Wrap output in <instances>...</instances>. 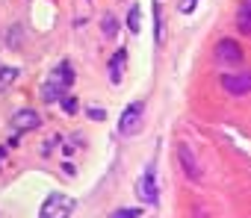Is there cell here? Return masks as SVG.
Segmentation results:
<instances>
[{"mask_svg": "<svg viewBox=\"0 0 251 218\" xmlns=\"http://www.w3.org/2000/svg\"><path fill=\"white\" fill-rule=\"evenodd\" d=\"M62 109H65L68 115H74V112H77V100H74V97H65V100H62Z\"/></svg>", "mask_w": 251, "mask_h": 218, "instance_id": "16", "label": "cell"}, {"mask_svg": "<svg viewBox=\"0 0 251 218\" xmlns=\"http://www.w3.org/2000/svg\"><path fill=\"white\" fill-rule=\"evenodd\" d=\"M236 27H239V33H251V0H242L239 15H236Z\"/></svg>", "mask_w": 251, "mask_h": 218, "instance_id": "10", "label": "cell"}, {"mask_svg": "<svg viewBox=\"0 0 251 218\" xmlns=\"http://www.w3.org/2000/svg\"><path fill=\"white\" fill-rule=\"evenodd\" d=\"M18 80V68H0V91H6Z\"/></svg>", "mask_w": 251, "mask_h": 218, "instance_id": "12", "label": "cell"}, {"mask_svg": "<svg viewBox=\"0 0 251 218\" xmlns=\"http://www.w3.org/2000/svg\"><path fill=\"white\" fill-rule=\"evenodd\" d=\"M127 30H130V33H139V30H142V9H139L136 3H133L130 12H127Z\"/></svg>", "mask_w": 251, "mask_h": 218, "instance_id": "11", "label": "cell"}, {"mask_svg": "<svg viewBox=\"0 0 251 218\" xmlns=\"http://www.w3.org/2000/svg\"><path fill=\"white\" fill-rule=\"evenodd\" d=\"M195 6H198V0H177V9H180L183 15H189Z\"/></svg>", "mask_w": 251, "mask_h": 218, "instance_id": "15", "label": "cell"}, {"mask_svg": "<svg viewBox=\"0 0 251 218\" xmlns=\"http://www.w3.org/2000/svg\"><path fill=\"white\" fill-rule=\"evenodd\" d=\"M177 159H180V168H183V174H186L189 180H198V177H201V168H198V162H195L189 145H180V148H177Z\"/></svg>", "mask_w": 251, "mask_h": 218, "instance_id": "8", "label": "cell"}, {"mask_svg": "<svg viewBox=\"0 0 251 218\" xmlns=\"http://www.w3.org/2000/svg\"><path fill=\"white\" fill-rule=\"evenodd\" d=\"M74 83V74H71V65L68 62H59L53 71H50V77H48V83H45V88H42V94H45V100H59L62 94H65V88Z\"/></svg>", "mask_w": 251, "mask_h": 218, "instance_id": "1", "label": "cell"}, {"mask_svg": "<svg viewBox=\"0 0 251 218\" xmlns=\"http://www.w3.org/2000/svg\"><path fill=\"white\" fill-rule=\"evenodd\" d=\"M142 118H145V103H142V100L130 103V106L121 112L118 133H121V136H136V133L142 130Z\"/></svg>", "mask_w": 251, "mask_h": 218, "instance_id": "4", "label": "cell"}, {"mask_svg": "<svg viewBox=\"0 0 251 218\" xmlns=\"http://www.w3.org/2000/svg\"><path fill=\"white\" fill-rule=\"evenodd\" d=\"M74 209H77V200L74 197H68L62 192H53V195L45 197V203L39 209V218H68Z\"/></svg>", "mask_w": 251, "mask_h": 218, "instance_id": "2", "label": "cell"}, {"mask_svg": "<svg viewBox=\"0 0 251 218\" xmlns=\"http://www.w3.org/2000/svg\"><path fill=\"white\" fill-rule=\"evenodd\" d=\"M124 62H127V50H115V56L109 59V83H112V86H118V83H121Z\"/></svg>", "mask_w": 251, "mask_h": 218, "instance_id": "9", "label": "cell"}, {"mask_svg": "<svg viewBox=\"0 0 251 218\" xmlns=\"http://www.w3.org/2000/svg\"><path fill=\"white\" fill-rule=\"evenodd\" d=\"M89 118H95V121H100V118H103V112H100V109H89Z\"/></svg>", "mask_w": 251, "mask_h": 218, "instance_id": "17", "label": "cell"}, {"mask_svg": "<svg viewBox=\"0 0 251 218\" xmlns=\"http://www.w3.org/2000/svg\"><path fill=\"white\" fill-rule=\"evenodd\" d=\"M3 153H6V148H0V156H3Z\"/></svg>", "mask_w": 251, "mask_h": 218, "instance_id": "18", "label": "cell"}, {"mask_svg": "<svg viewBox=\"0 0 251 218\" xmlns=\"http://www.w3.org/2000/svg\"><path fill=\"white\" fill-rule=\"evenodd\" d=\"M115 30H118L115 18H112V15H106V18H103V36H106V39H112V36H115Z\"/></svg>", "mask_w": 251, "mask_h": 218, "instance_id": "13", "label": "cell"}, {"mask_svg": "<svg viewBox=\"0 0 251 218\" xmlns=\"http://www.w3.org/2000/svg\"><path fill=\"white\" fill-rule=\"evenodd\" d=\"M39 124H42V115L36 112V109H18V112L12 115V130H15V133L36 130Z\"/></svg>", "mask_w": 251, "mask_h": 218, "instance_id": "6", "label": "cell"}, {"mask_svg": "<svg viewBox=\"0 0 251 218\" xmlns=\"http://www.w3.org/2000/svg\"><path fill=\"white\" fill-rule=\"evenodd\" d=\"M136 195H139L142 203H151V206L160 203V186H157V168H154V162L145 165V171H142V177L136 183Z\"/></svg>", "mask_w": 251, "mask_h": 218, "instance_id": "3", "label": "cell"}, {"mask_svg": "<svg viewBox=\"0 0 251 218\" xmlns=\"http://www.w3.org/2000/svg\"><path fill=\"white\" fill-rule=\"evenodd\" d=\"M216 56H219L222 62H227V65H239V62H242V47H239L233 39H222V42L216 44Z\"/></svg>", "mask_w": 251, "mask_h": 218, "instance_id": "7", "label": "cell"}, {"mask_svg": "<svg viewBox=\"0 0 251 218\" xmlns=\"http://www.w3.org/2000/svg\"><path fill=\"white\" fill-rule=\"evenodd\" d=\"M222 88L233 97H242L251 91V74H222Z\"/></svg>", "mask_w": 251, "mask_h": 218, "instance_id": "5", "label": "cell"}, {"mask_svg": "<svg viewBox=\"0 0 251 218\" xmlns=\"http://www.w3.org/2000/svg\"><path fill=\"white\" fill-rule=\"evenodd\" d=\"M142 215V209H118V212H112V218H139Z\"/></svg>", "mask_w": 251, "mask_h": 218, "instance_id": "14", "label": "cell"}]
</instances>
